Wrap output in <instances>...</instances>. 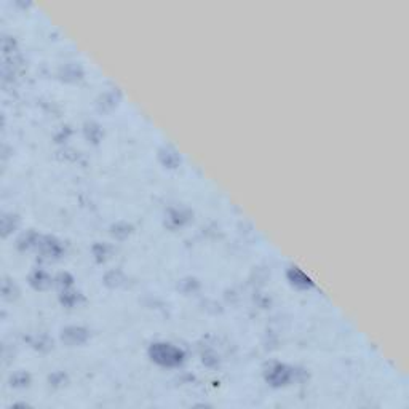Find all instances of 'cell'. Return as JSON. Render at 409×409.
<instances>
[{
    "instance_id": "cell-8",
    "label": "cell",
    "mask_w": 409,
    "mask_h": 409,
    "mask_svg": "<svg viewBox=\"0 0 409 409\" xmlns=\"http://www.w3.org/2000/svg\"><path fill=\"white\" fill-rule=\"evenodd\" d=\"M29 382H31V377L29 374H26V372H18V374L11 376V385L15 387H26L29 385Z\"/></svg>"
},
{
    "instance_id": "cell-4",
    "label": "cell",
    "mask_w": 409,
    "mask_h": 409,
    "mask_svg": "<svg viewBox=\"0 0 409 409\" xmlns=\"http://www.w3.org/2000/svg\"><path fill=\"white\" fill-rule=\"evenodd\" d=\"M288 277H290V280H291V283L296 285V286H299V288H308V286L312 285L310 278H308V277L304 274V272H300L299 269H291V270L288 272Z\"/></svg>"
},
{
    "instance_id": "cell-6",
    "label": "cell",
    "mask_w": 409,
    "mask_h": 409,
    "mask_svg": "<svg viewBox=\"0 0 409 409\" xmlns=\"http://www.w3.org/2000/svg\"><path fill=\"white\" fill-rule=\"evenodd\" d=\"M31 283L35 286V288H45V286L50 283V277L44 270H35L31 275Z\"/></svg>"
},
{
    "instance_id": "cell-3",
    "label": "cell",
    "mask_w": 409,
    "mask_h": 409,
    "mask_svg": "<svg viewBox=\"0 0 409 409\" xmlns=\"http://www.w3.org/2000/svg\"><path fill=\"white\" fill-rule=\"evenodd\" d=\"M61 337L69 346H78V344H83L88 339V333L87 329H83L80 326H69L66 329H62Z\"/></svg>"
},
{
    "instance_id": "cell-2",
    "label": "cell",
    "mask_w": 409,
    "mask_h": 409,
    "mask_svg": "<svg viewBox=\"0 0 409 409\" xmlns=\"http://www.w3.org/2000/svg\"><path fill=\"white\" fill-rule=\"evenodd\" d=\"M291 377H292L291 369L286 364H282V363L270 364L267 368V371H265V379H267V382L270 385H274V387L286 385L291 380Z\"/></svg>"
},
{
    "instance_id": "cell-1",
    "label": "cell",
    "mask_w": 409,
    "mask_h": 409,
    "mask_svg": "<svg viewBox=\"0 0 409 409\" xmlns=\"http://www.w3.org/2000/svg\"><path fill=\"white\" fill-rule=\"evenodd\" d=\"M149 355L152 358V361H155L160 366H168V368H173L184 361V351L175 347L173 344L167 342H157L152 344L149 349Z\"/></svg>"
},
{
    "instance_id": "cell-5",
    "label": "cell",
    "mask_w": 409,
    "mask_h": 409,
    "mask_svg": "<svg viewBox=\"0 0 409 409\" xmlns=\"http://www.w3.org/2000/svg\"><path fill=\"white\" fill-rule=\"evenodd\" d=\"M160 160L167 165V167L170 168H175L176 165L181 162V159H179V155L176 150H173L171 147H163L160 150Z\"/></svg>"
},
{
    "instance_id": "cell-7",
    "label": "cell",
    "mask_w": 409,
    "mask_h": 409,
    "mask_svg": "<svg viewBox=\"0 0 409 409\" xmlns=\"http://www.w3.org/2000/svg\"><path fill=\"white\" fill-rule=\"evenodd\" d=\"M15 227H16V216H13V214H5V216L2 218L3 235H8V232H11Z\"/></svg>"
}]
</instances>
